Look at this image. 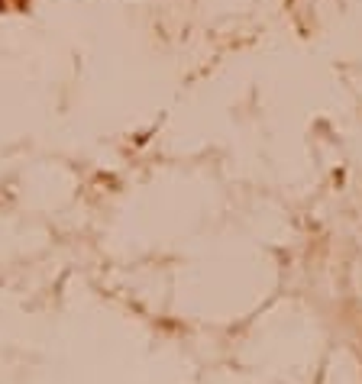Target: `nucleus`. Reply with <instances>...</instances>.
<instances>
[]
</instances>
